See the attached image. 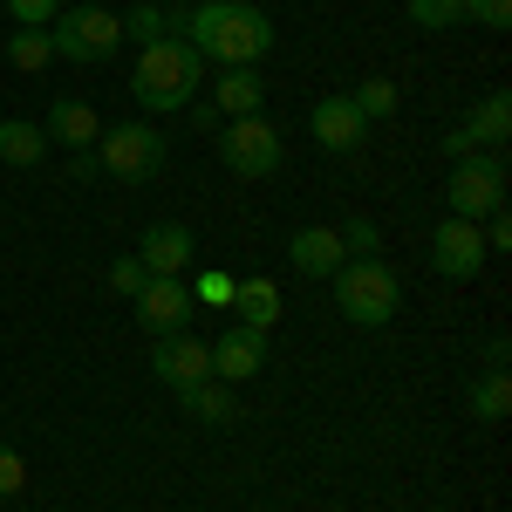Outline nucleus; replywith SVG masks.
Instances as JSON below:
<instances>
[{
    "instance_id": "f257e3e1",
    "label": "nucleus",
    "mask_w": 512,
    "mask_h": 512,
    "mask_svg": "<svg viewBox=\"0 0 512 512\" xmlns=\"http://www.w3.org/2000/svg\"><path fill=\"white\" fill-rule=\"evenodd\" d=\"M171 14V35L192 41L198 62L212 69H260L267 48H274V21L253 7V0H192V7H164Z\"/></svg>"
},
{
    "instance_id": "f03ea898",
    "label": "nucleus",
    "mask_w": 512,
    "mask_h": 512,
    "mask_svg": "<svg viewBox=\"0 0 512 512\" xmlns=\"http://www.w3.org/2000/svg\"><path fill=\"white\" fill-rule=\"evenodd\" d=\"M198 89H205V62H198L192 41L164 35L151 41L144 55H137V69H130V96L151 110V117H171V110H192Z\"/></svg>"
},
{
    "instance_id": "7ed1b4c3",
    "label": "nucleus",
    "mask_w": 512,
    "mask_h": 512,
    "mask_svg": "<svg viewBox=\"0 0 512 512\" xmlns=\"http://www.w3.org/2000/svg\"><path fill=\"white\" fill-rule=\"evenodd\" d=\"M396 301H403V287L383 260H342V274H335V308L355 321V328H383L396 315Z\"/></svg>"
},
{
    "instance_id": "20e7f679",
    "label": "nucleus",
    "mask_w": 512,
    "mask_h": 512,
    "mask_svg": "<svg viewBox=\"0 0 512 512\" xmlns=\"http://www.w3.org/2000/svg\"><path fill=\"white\" fill-rule=\"evenodd\" d=\"M48 41H55V55L62 62H110L123 48V14H110V7H62L55 21H48Z\"/></svg>"
},
{
    "instance_id": "39448f33",
    "label": "nucleus",
    "mask_w": 512,
    "mask_h": 512,
    "mask_svg": "<svg viewBox=\"0 0 512 512\" xmlns=\"http://www.w3.org/2000/svg\"><path fill=\"white\" fill-rule=\"evenodd\" d=\"M280 158H287V144H280V130L267 117H226L219 123V164L233 178H274Z\"/></svg>"
},
{
    "instance_id": "423d86ee",
    "label": "nucleus",
    "mask_w": 512,
    "mask_h": 512,
    "mask_svg": "<svg viewBox=\"0 0 512 512\" xmlns=\"http://www.w3.org/2000/svg\"><path fill=\"white\" fill-rule=\"evenodd\" d=\"M451 219H485V212H499L506 205V151H472V158H458L451 171Z\"/></svg>"
},
{
    "instance_id": "0eeeda50",
    "label": "nucleus",
    "mask_w": 512,
    "mask_h": 512,
    "mask_svg": "<svg viewBox=\"0 0 512 512\" xmlns=\"http://www.w3.org/2000/svg\"><path fill=\"white\" fill-rule=\"evenodd\" d=\"M164 151H171V144H164L151 123H117V130L96 137L89 158H96V171H110V178H158Z\"/></svg>"
},
{
    "instance_id": "6e6552de",
    "label": "nucleus",
    "mask_w": 512,
    "mask_h": 512,
    "mask_svg": "<svg viewBox=\"0 0 512 512\" xmlns=\"http://www.w3.org/2000/svg\"><path fill=\"white\" fill-rule=\"evenodd\" d=\"M130 308H137V328L158 342V335H178V328H192V315H198V301H192V287L185 280H144L137 294H130Z\"/></svg>"
},
{
    "instance_id": "1a4fd4ad",
    "label": "nucleus",
    "mask_w": 512,
    "mask_h": 512,
    "mask_svg": "<svg viewBox=\"0 0 512 512\" xmlns=\"http://www.w3.org/2000/svg\"><path fill=\"white\" fill-rule=\"evenodd\" d=\"M151 376H158V383H171V390L205 383V376H212V342H198L192 328L158 335V342H151Z\"/></svg>"
},
{
    "instance_id": "9d476101",
    "label": "nucleus",
    "mask_w": 512,
    "mask_h": 512,
    "mask_svg": "<svg viewBox=\"0 0 512 512\" xmlns=\"http://www.w3.org/2000/svg\"><path fill=\"white\" fill-rule=\"evenodd\" d=\"M506 137H512V103H506V89H492L472 117L444 137V151H451V158H472V151H506Z\"/></svg>"
},
{
    "instance_id": "9b49d317",
    "label": "nucleus",
    "mask_w": 512,
    "mask_h": 512,
    "mask_svg": "<svg viewBox=\"0 0 512 512\" xmlns=\"http://www.w3.org/2000/svg\"><path fill=\"white\" fill-rule=\"evenodd\" d=\"M431 267L444 280H472L485 267V233H478L472 219H444L431 233Z\"/></svg>"
},
{
    "instance_id": "f8f14e48",
    "label": "nucleus",
    "mask_w": 512,
    "mask_h": 512,
    "mask_svg": "<svg viewBox=\"0 0 512 512\" xmlns=\"http://www.w3.org/2000/svg\"><path fill=\"white\" fill-rule=\"evenodd\" d=\"M137 260H144V274H158V280H185V267L198 260V233H192V226H178V219H164V226L144 233Z\"/></svg>"
},
{
    "instance_id": "ddd939ff",
    "label": "nucleus",
    "mask_w": 512,
    "mask_h": 512,
    "mask_svg": "<svg viewBox=\"0 0 512 512\" xmlns=\"http://www.w3.org/2000/svg\"><path fill=\"white\" fill-rule=\"evenodd\" d=\"M308 130H315V144L328 151V158H355V151H362V137H369V123L355 117L349 96H321L315 117H308Z\"/></svg>"
},
{
    "instance_id": "4468645a",
    "label": "nucleus",
    "mask_w": 512,
    "mask_h": 512,
    "mask_svg": "<svg viewBox=\"0 0 512 512\" xmlns=\"http://www.w3.org/2000/svg\"><path fill=\"white\" fill-rule=\"evenodd\" d=\"M260 369H267V335L233 321V328L212 342V376H219V383H253Z\"/></svg>"
},
{
    "instance_id": "2eb2a0df",
    "label": "nucleus",
    "mask_w": 512,
    "mask_h": 512,
    "mask_svg": "<svg viewBox=\"0 0 512 512\" xmlns=\"http://www.w3.org/2000/svg\"><path fill=\"white\" fill-rule=\"evenodd\" d=\"M287 260H294V274H308V280H335L349 253H342V233H335V226H294Z\"/></svg>"
},
{
    "instance_id": "dca6fc26",
    "label": "nucleus",
    "mask_w": 512,
    "mask_h": 512,
    "mask_svg": "<svg viewBox=\"0 0 512 512\" xmlns=\"http://www.w3.org/2000/svg\"><path fill=\"white\" fill-rule=\"evenodd\" d=\"M178 403H185V417H192V424H212V431H233V424H239L233 383H219V376H205V383H185V390H178Z\"/></svg>"
},
{
    "instance_id": "f3484780",
    "label": "nucleus",
    "mask_w": 512,
    "mask_h": 512,
    "mask_svg": "<svg viewBox=\"0 0 512 512\" xmlns=\"http://www.w3.org/2000/svg\"><path fill=\"white\" fill-rule=\"evenodd\" d=\"M55 144H69V151H96V137H103V117H96V103H76V96H62L48 123H41Z\"/></svg>"
},
{
    "instance_id": "a211bd4d",
    "label": "nucleus",
    "mask_w": 512,
    "mask_h": 512,
    "mask_svg": "<svg viewBox=\"0 0 512 512\" xmlns=\"http://www.w3.org/2000/svg\"><path fill=\"white\" fill-rule=\"evenodd\" d=\"M233 315H239V328H260V335H274V321H280V287H274L267 274L239 280V287H233Z\"/></svg>"
},
{
    "instance_id": "6ab92c4d",
    "label": "nucleus",
    "mask_w": 512,
    "mask_h": 512,
    "mask_svg": "<svg viewBox=\"0 0 512 512\" xmlns=\"http://www.w3.org/2000/svg\"><path fill=\"white\" fill-rule=\"evenodd\" d=\"M260 103H267L260 69H226L219 89H212V110H219V117H260Z\"/></svg>"
},
{
    "instance_id": "aec40b11",
    "label": "nucleus",
    "mask_w": 512,
    "mask_h": 512,
    "mask_svg": "<svg viewBox=\"0 0 512 512\" xmlns=\"http://www.w3.org/2000/svg\"><path fill=\"white\" fill-rule=\"evenodd\" d=\"M48 158V130L28 117H7L0 123V164H41Z\"/></svg>"
},
{
    "instance_id": "412c9836",
    "label": "nucleus",
    "mask_w": 512,
    "mask_h": 512,
    "mask_svg": "<svg viewBox=\"0 0 512 512\" xmlns=\"http://www.w3.org/2000/svg\"><path fill=\"white\" fill-rule=\"evenodd\" d=\"M465 403H472L478 424H506V410H512V376H506V369H485Z\"/></svg>"
},
{
    "instance_id": "4be33fe9",
    "label": "nucleus",
    "mask_w": 512,
    "mask_h": 512,
    "mask_svg": "<svg viewBox=\"0 0 512 512\" xmlns=\"http://www.w3.org/2000/svg\"><path fill=\"white\" fill-rule=\"evenodd\" d=\"M7 62H14L21 76H41V69L55 62V41H48V28H14V41H7Z\"/></svg>"
},
{
    "instance_id": "5701e85b",
    "label": "nucleus",
    "mask_w": 512,
    "mask_h": 512,
    "mask_svg": "<svg viewBox=\"0 0 512 512\" xmlns=\"http://www.w3.org/2000/svg\"><path fill=\"white\" fill-rule=\"evenodd\" d=\"M335 233H342V253H349V260H383V226H376L369 212H349Z\"/></svg>"
},
{
    "instance_id": "b1692460",
    "label": "nucleus",
    "mask_w": 512,
    "mask_h": 512,
    "mask_svg": "<svg viewBox=\"0 0 512 512\" xmlns=\"http://www.w3.org/2000/svg\"><path fill=\"white\" fill-rule=\"evenodd\" d=\"M349 103H355V117H362V123H383V117H396V82L390 76H369L362 89H349Z\"/></svg>"
},
{
    "instance_id": "393cba45",
    "label": "nucleus",
    "mask_w": 512,
    "mask_h": 512,
    "mask_svg": "<svg viewBox=\"0 0 512 512\" xmlns=\"http://www.w3.org/2000/svg\"><path fill=\"white\" fill-rule=\"evenodd\" d=\"M123 35H130V41H144V48H151V41H164V35H171V14H164L158 0H144V7H137V14L123 21Z\"/></svg>"
},
{
    "instance_id": "a878e982",
    "label": "nucleus",
    "mask_w": 512,
    "mask_h": 512,
    "mask_svg": "<svg viewBox=\"0 0 512 512\" xmlns=\"http://www.w3.org/2000/svg\"><path fill=\"white\" fill-rule=\"evenodd\" d=\"M417 28H458L465 21V0H403Z\"/></svg>"
},
{
    "instance_id": "bb28decb",
    "label": "nucleus",
    "mask_w": 512,
    "mask_h": 512,
    "mask_svg": "<svg viewBox=\"0 0 512 512\" xmlns=\"http://www.w3.org/2000/svg\"><path fill=\"white\" fill-rule=\"evenodd\" d=\"M7 14H14V28H48L62 14V0H7Z\"/></svg>"
},
{
    "instance_id": "cd10ccee",
    "label": "nucleus",
    "mask_w": 512,
    "mask_h": 512,
    "mask_svg": "<svg viewBox=\"0 0 512 512\" xmlns=\"http://www.w3.org/2000/svg\"><path fill=\"white\" fill-rule=\"evenodd\" d=\"M21 485H28L21 451H14V444H0V506H7V499H21Z\"/></svg>"
},
{
    "instance_id": "c85d7f7f",
    "label": "nucleus",
    "mask_w": 512,
    "mask_h": 512,
    "mask_svg": "<svg viewBox=\"0 0 512 512\" xmlns=\"http://www.w3.org/2000/svg\"><path fill=\"white\" fill-rule=\"evenodd\" d=\"M233 287H239L233 274H198V294H192V301H198V308H233Z\"/></svg>"
},
{
    "instance_id": "c756f323",
    "label": "nucleus",
    "mask_w": 512,
    "mask_h": 512,
    "mask_svg": "<svg viewBox=\"0 0 512 512\" xmlns=\"http://www.w3.org/2000/svg\"><path fill=\"white\" fill-rule=\"evenodd\" d=\"M144 260H137V253H123V260H110V287H117V294H137V287H144Z\"/></svg>"
},
{
    "instance_id": "7c9ffc66",
    "label": "nucleus",
    "mask_w": 512,
    "mask_h": 512,
    "mask_svg": "<svg viewBox=\"0 0 512 512\" xmlns=\"http://www.w3.org/2000/svg\"><path fill=\"white\" fill-rule=\"evenodd\" d=\"M465 21H478V28H506L512 0H465Z\"/></svg>"
},
{
    "instance_id": "2f4dec72",
    "label": "nucleus",
    "mask_w": 512,
    "mask_h": 512,
    "mask_svg": "<svg viewBox=\"0 0 512 512\" xmlns=\"http://www.w3.org/2000/svg\"><path fill=\"white\" fill-rule=\"evenodd\" d=\"M192 123H198V130H212V137H219V123H226V117H219L212 103H192Z\"/></svg>"
},
{
    "instance_id": "473e14b6",
    "label": "nucleus",
    "mask_w": 512,
    "mask_h": 512,
    "mask_svg": "<svg viewBox=\"0 0 512 512\" xmlns=\"http://www.w3.org/2000/svg\"><path fill=\"white\" fill-rule=\"evenodd\" d=\"M76 7H103V0H76Z\"/></svg>"
}]
</instances>
